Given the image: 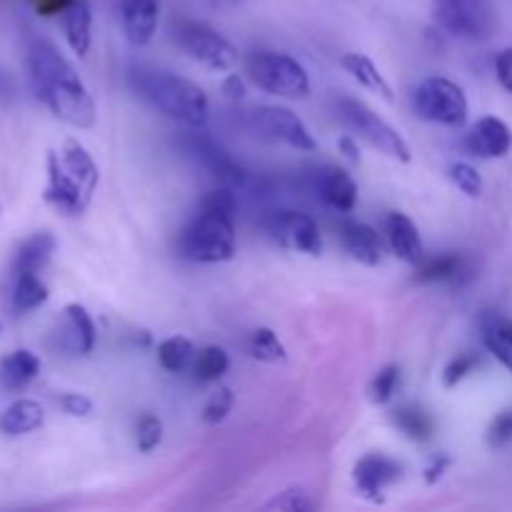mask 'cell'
Here are the masks:
<instances>
[{
  "label": "cell",
  "instance_id": "cell-1",
  "mask_svg": "<svg viewBox=\"0 0 512 512\" xmlns=\"http://www.w3.org/2000/svg\"><path fill=\"white\" fill-rule=\"evenodd\" d=\"M25 63L35 95L53 110L55 118L73 128H93L98 118L93 98L73 65L50 40L30 38Z\"/></svg>",
  "mask_w": 512,
  "mask_h": 512
},
{
  "label": "cell",
  "instance_id": "cell-2",
  "mask_svg": "<svg viewBox=\"0 0 512 512\" xmlns=\"http://www.w3.org/2000/svg\"><path fill=\"white\" fill-rule=\"evenodd\" d=\"M235 190H208L180 233V253L193 263H225L235 255Z\"/></svg>",
  "mask_w": 512,
  "mask_h": 512
},
{
  "label": "cell",
  "instance_id": "cell-3",
  "mask_svg": "<svg viewBox=\"0 0 512 512\" xmlns=\"http://www.w3.org/2000/svg\"><path fill=\"white\" fill-rule=\"evenodd\" d=\"M128 78L135 93L165 118L185 128H203L208 123V95L193 80L170 73V70L145 68V65L130 70Z\"/></svg>",
  "mask_w": 512,
  "mask_h": 512
},
{
  "label": "cell",
  "instance_id": "cell-4",
  "mask_svg": "<svg viewBox=\"0 0 512 512\" xmlns=\"http://www.w3.org/2000/svg\"><path fill=\"white\" fill-rule=\"evenodd\" d=\"M98 165L93 155L78 143L65 140L63 148L48 155V185L45 200L65 215H80L93 200L98 188Z\"/></svg>",
  "mask_w": 512,
  "mask_h": 512
},
{
  "label": "cell",
  "instance_id": "cell-5",
  "mask_svg": "<svg viewBox=\"0 0 512 512\" xmlns=\"http://www.w3.org/2000/svg\"><path fill=\"white\" fill-rule=\"evenodd\" d=\"M335 115L350 130V135H355V140H365L370 148L380 150L398 163H410V158H413L408 140L363 100L338 98L335 100Z\"/></svg>",
  "mask_w": 512,
  "mask_h": 512
},
{
  "label": "cell",
  "instance_id": "cell-6",
  "mask_svg": "<svg viewBox=\"0 0 512 512\" xmlns=\"http://www.w3.org/2000/svg\"><path fill=\"white\" fill-rule=\"evenodd\" d=\"M245 70L253 85L278 98L303 100L310 95V75L293 55L258 50L245 60Z\"/></svg>",
  "mask_w": 512,
  "mask_h": 512
},
{
  "label": "cell",
  "instance_id": "cell-7",
  "mask_svg": "<svg viewBox=\"0 0 512 512\" xmlns=\"http://www.w3.org/2000/svg\"><path fill=\"white\" fill-rule=\"evenodd\" d=\"M413 110L418 118L428 120V123L445 125V128H463L470 105L468 95L458 83L433 75L413 90Z\"/></svg>",
  "mask_w": 512,
  "mask_h": 512
},
{
  "label": "cell",
  "instance_id": "cell-8",
  "mask_svg": "<svg viewBox=\"0 0 512 512\" xmlns=\"http://www.w3.org/2000/svg\"><path fill=\"white\" fill-rule=\"evenodd\" d=\"M173 38L188 58L205 65L208 70H215V73H228L238 65L235 45L228 38H223L218 30L210 28L208 23L190 18L175 20Z\"/></svg>",
  "mask_w": 512,
  "mask_h": 512
},
{
  "label": "cell",
  "instance_id": "cell-9",
  "mask_svg": "<svg viewBox=\"0 0 512 512\" xmlns=\"http://www.w3.org/2000/svg\"><path fill=\"white\" fill-rule=\"evenodd\" d=\"M435 23L458 40L480 43L498 25L493 0H433Z\"/></svg>",
  "mask_w": 512,
  "mask_h": 512
},
{
  "label": "cell",
  "instance_id": "cell-10",
  "mask_svg": "<svg viewBox=\"0 0 512 512\" xmlns=\"http://www.w3.org/2000/svg\"><path fill=\"white\" fill-rule=\"evenodd\" d=\"M245 123L258 138L270 140V143L288 145V148L300 150V153H313L318 148L308 125L283 105H255L245 110Z\"/></svg>",
  "mask_w": 512,
  "mask_h": 512
},
{
  "label": "cell",
  "instance_id": "cell-11",
  "mask_svg": "<svg viewBox=\"0 0 512 512\" xmlns=\"http://www.w3.org/2000/svg\"><path fill=\"white\" fill-rule=\"evenodd\" d=\"M260 228L273 243L283 245L293 253L313 255V258L323 253V235H320L318 223L310 215L298 213V210H268L260 218Z\"/></svg>",
  "mask_w": 512,
  "mask_h": 512
},
{
  "label": "cell",
  "instance_id": "cell-12",
  "mask_svg": "<svg viewBox=\"0 0 512 512\" xmlns=\"http://www.w3.org/2000/svg\"><path fill=\"white\" fill-rule=\"evenodd\" d=\"M190 130H193V135H190V150H193V153L200 158V163H203L205 168L220 180V185L235 190V193H238V190H248L250 183H253L248 170L240 168V165L225 153L223 145L215 143V140L208 138L205 133H198L200 128H190Z\"/></svg>",
  "mask_w": 512,
  "mask_h": 512
},
{
  "label": "cell",
  "instance_id": "cell-13",
  "mask_svg": "<svg viewBox=\"0 0 512 512\" xmlns=\"http://www.w3.org/2000/svg\"><path fill=\"white\" fill-rule=\"evenodd\" d=\"M403 478V465L383 453H368L355 463L353 480L358 493L370 503H383L385 490Z\"/></svg>",
  "mask_w": 512,
  "mask_h": 512
},
{
  "label": "cell",
  "instance_id": "cell-14",
  "mask_svg": "<svg viewBox=\"0 0 512 512\" xmlns=\"http://www.w3.org/2000/svg\"><path fill=\"white\" fill-rule=\"evenodd\" d=\"M310 185H313V193L338 213H353L355 205H358V183L348 170L323 165V168L313 170Z\"/></svg>",
  "mask_w": 512,
  "mask_h": 512
},
{
  "label": "cell",
  "instance_id": "cell-15",
  "mask_svg": "<svg viewBox=\"0 0 512 512\" xmlns=\"http://www.w3.org/2000/svg\"><path fill=\"white\" fill-rule=\"evenodd\" d=\"M465 150L475 158L498 160L512 150V130L498 115H485L470 128V133L463 140Z\"/></svg>",
  "mask_w": 512,
  "mask_h": 512
},
{
  "label": "cell",
  "instance_id": "cell-16",
  "mask_svg": "<svg viewBox=\"0 0 512 512\" xmlns=\"http://www.w3.org/2000/svg\"><path fill=\"white\" fill-rule=\"evenodd\" d=\"M163 0H118V13L128 43L148 45L158 30Z\"/></svg>",
  "mask_w": 512,
  "mask_h": 512
},
{
  "label": "cell",
  "instance_id": "cell-17",
  "mask_svg": "<svg viewBox=\"0 0 512 512\" xmlns=\"http://www.w3.org/2000/svg\"><path fill=\"white\" fill-rule=\"evenodd\" d=\"M475 275L473 263L465 258L463 253H443L428 258L425 255L418 265H415V283H448V285H465Z\"/></svg>",
  "mask_w": 512,
  "mask_h": 512
},
{
  "label": "cell",
  "instance_id": "cell-18",
  "mask_svg": "<svg viewBox=\"0 0 512 512\" xmlns=\"http://www.w3.org/2000/svg\"><path fill=\"white\" fill-rule=\"evenodd\" d=\"M385 240L393 255L410 265H418L425 258V245L418 233V225L403 213H390L385 218Z\"/></svg>",
  "mask_w": 512,
  "mask_h": 512
},
{
  "label": "cell",
  "instance_id": "cell-19",
  "mask_svg": "<svg viewBox=\"0 0 512 512\" xmlns=\"http://www.w3.org/2000/svg\"><path fill=\"white\" fill-rule=\"evenodd\" d=\"M340 240H343L345 253L353 260H358V263L370 265V268L383 263V240H380V235L370 225L360 223V220H345L340 225Z\"/></svg>",
  "mask_w": 512,
  "mask_h": 512
},
{
  "label": "cell",
  "instance_id": "cell-20",
  "mask_svg": "<svg viewBox=\"0 0 512 512\" xmlns=\"http://www.w3.org/2000/svg\"><path fill=\"white\" fill-rule=\"evenodd\" d=\"M480 338L488 353L512 375V318L498 310H483Z\"/></svg>",
  "mask_w": 512,
  "mask_h": 512
},
{
  "label": "cell",
  "instance_id": "cell-21",
  "mask_svg": "<svg viewBox=\"0 0 512 512\" xmlns=\"http://www.w3.org/2000/svg\"><path fill=\"white\" fill-rule=\"evenodd\" d=\"M53 253H55V235L48 233V230L33 233L28 240L20 243L18 250H15L13 275L40 273V270L50 263Z\"/></svg>",
  "mask_w": 512,
  "mask_h": 512
},
{
  "label": "cell",
  "instance_id": "cell-22",
  "mask_svg": "<svg viewBox=\"0 0 512 512\" xmlns=\"http://www.w3.org/2000/svg\"><path fill=\"white\" fill-rule=\"evenodd\" d=\"M63 30L73 53L85 55L93 43V13L85 0H70L63 13Z\"/></svg>",
  "mask_w": 512,
  "mask_h": 512
},
{
  "label": "cell",
  "instance_id": "cell-23",
  "mask_svg": "<svg viewBox=\"0 0 512 512\" xmlns=\"http://www.w3.org/2000/svg\"><path fill=\"white\" fill-rule=\"evenodd\" d=\"M45 420V410L38 400H15L8 408L0 413V433L18 438V435H28L38 430Z\"/></svg>",
  "mask_w": 512,
  "mask_h": 512
},
{
  "label": "cell",
  "instance_id": "cell-24",
  "mask_svg": "<svg viewBox=\"0 0 512 512\" xmlns=\"http://www.w3.org/2000/svg\"><path fill=\"white\" fill-rule=\"evenodd\" d=\"M40 373L38 355L30 350H13L0 360V383L5 390H23L25 385L33 383Z\"/></svg>",
  "mask_w": 512,
  "mask_h": 512
},
{
  "label": "cell",
  "instance_id": "cell-25",
  "mask_svg": "<svg viewBox=\"0 0 512 512\" xmlns=\"http://www.w3.org/2000/svg\"><path fill=\"white\" fill-rule=\"evenodd\" d=\"M393 425L413 443H428L435 433V420L420 405H400L393 410Z\"/></svg>",
  "mask_w": 512,
  "mask_h": 512
},
{
  "label": "cell",
  "instance_id": "cell-26",
  "mask_svg": "<svg viewBox=\"0 0 512 512\" xmlns=\"http://www.w3.org/2000/svg\"><path fill=\"white\" fill-rule=\"evenodd\" d=\"M340 65H343V68L348 70V73L353 75V78L358 80L363 88H368V90H373V93L383 95L385 100H393V88H390V83L385 80V75L380 73L378 65H375L373 60L368 58V55L345 53L343 60H340Z\"/></svg>",
  "mask_w": 512,
  "mask_h": 512
},
{
  "label": "cell",
  "instance_id": "cell-27",
  "mask_svg": "<svg viewBox=\"0 0 512 512\" xmlns=\"http://www.w3.org/2000/svg\"><path fill=\"white\" fill-rule=\"evenodd\" d=\"M48 285L43 283L40 273L13 275V290H10V305L15 313H30L48 300Z\"/></svg>",
  "mask_w": 512,
  "mask_h": 512
},
{
  "label": "cell",
  "instance_id": "cell-28",
  "mask_svg": "<svg viewBox=\"0 0 512 512\" xmlns=\"http://www.w3.org/2000/svg\"><path fill=\"white\" fill-rule=\"evenodd\" d=\"M65 320L70 325V333H73V345L78 353L88 355L93 353L95 340H98V330H95L93 318H90L88 310L78 303H70L65 308Z\"/></svg>",
  "mask_w": 512,
  "mask_h": 512
},
{
  "label": "cell",
  "instance_id": "cell-29",
  "mask_svg": "<svg viewBox=\"0 0 512 512\" xmlns=\"http://www.w3.org/2000/svg\"><path fill=\"white\" fill-rule=\"evenodd\" d=\"M228 368V353L223 348H218V345H208V348L198 350L193 358V365H190L195 380H200V383H215V380H220L228 373Z\"/></svg>",
  "mask_w": 512,
  "mask_h": 512
},
{
  "label": "cell",
  "instance_id": "cell-30",
  "mask_svg": "<svg viewBox=\"0 0 512 512\" xmlns=\"http://www.w3.org/2000/svg\"><path fill=\"white\" fill-rule=\"evenodd\" d=\"M195 345L183 335H173V338L163 340L158 345V360L168 373H183L193 365Z\"/></svg>",
  "mask_w": 512,
  "mask_h": 512
},
{
  "label": "cell",
  "instance_id": "cell-31",
  "mask_svg": "<svg viewBox=\"0 0 512 512\" xmlns=\"http://www.w3.org/2000/svg\"><path fill=\"white\" fill-rule=\"evenodd\" d=\"M248 348L250 355L255 360H263V363H283L288 358L285 345L280 343V338L270 328H255L253 335H250Z\"/></svg>",
  "mask_w": 512,
  "mask_h": 512
},
{
  "label": "cell",
  "instance_id": "cell-32",
  "mask_svg": "<svg viewBox=\"0 0 512 512\" xmlns=\"http://www.w3.org/2000/svg\"><path fill=\"white\" fill-rule=\"evenodd\" d=\"M400 383V368L398 365H385L378 375L373 378L368 388V398L373 400L375 405H385L393 400L395 390H398Z\"/></svg>",
  "mask_w": 512,
  "mask_h": 512
},
{
  "label": "cell",
  "instance_id": "cell-33",
  "mask_svg": "<svg viewBox=\"0 0 512 512\" xmlns=\"http://www.w3.org/2000/svg\"><path fill=\"white\" fill-rule=\"evenodd\" d=\"M450 180L455 183V188L463 190L468 198H480L483 193V175L473 168L470 163H453L448 168Z\"/></svg>",
  "mask_w": 512,
  "mask_h": 512
},
{
  "label": "cell",
  "instance_id": "cell-34",
  "mask_svg": "<svg viewBox=\"0 0 512 512\" xmlns=\"http://www.w3.org/2000/svg\"><path fill=\"white\" fill-rule=\"evenodd\" d=\"M233 405H235L233 390L230 388L213 390L208 398V403H205V408H203V420L208 425L223 423V420L230 415V410H233Z\"/></svg>",
  "mask_w": 512,
  "mask_h": 512
},
{
  "label": "cell",
  "instance_id": "cell-35",
  "mask_svg": "<svg viewBox=\"0 0 512 512\" xmlns=\"http://www.w3.org/2000/svg\"><path fill=\"white\" fill-rule=\"evenodd\" d=\"M163 443V420L155 415H143L135 430V445L140 453H153L158 445Z\"/></svg>",
  "mask_w": 512,
  "mask_h": 512
},
{
  "label": "cell",
  "instance_id": "cell-36",
  "mask_svg": "<svg viewBox=\"0 0 512 512\" xmlns=\"http://www.w3.org/2000/svg\"><path fill=\"white\" fill-rule=\"evenodd\" d=\"M480 365V358L475 353H460L445 365L443 370V385L445 388H455L458 383H463L470 373H475V368Z\"/></svg>",
  "mask_w": 512,
  "mask_h": 512
},
{
  "label": "cell",
  "instance_id": "cell-37",
  "mask_svg": "<svg viewBox=\"0 0 512 512\" xmlns=\"http://www.w3.org/2000/svg\"><path fill=\"white\" fill-rule=\"evenodd\" d=\"M265 510H288V512H305L313 510V500L305 490L300 488H290L285 493L275 495L270 503H265Z\"/></svg>",
  "mask_w": 512,
  "mask_h": 512
},
{
  "label": "cell",
  "instance_id": "cell-38",
  "mask_svg": "<svg viewBox=\"0 0 512 512\" xmlns=\"http://www.w3.org/2000/svg\"><path fill=\"white\" fill-rule=\"evenodd\" d=\"M512 443V410H503L493 418L488 428V445L490 448H505Z\"/></svg>",
  "mask_w": 512,
  "mask_h": 512
},
{
  "label": "cell",
  "instance_id": "cell-39",
  "mask_svg": "<svg viewBox=\"0 0 512 512\" xmlns=\"http://www.w3.org/2000/svg\"><path fill=\"white\" fill-rule=\"evenodd\" d=\"M60 408H63V413L73 415V418H85V415L93 413V403H90V398H85V395L80 393H65L58 398Z\"/></svg>",
  "mask_w": 512,
  "mask_h": 512
},
{
  "label": "cell",
  "instance_id": "cell-40",
  "mask_svg": "<svg viewBox=\"0 0 512 512\" xmlns=\"http://www.w3.org/2000/svg\"><path fill=\"white\" fill-rule=\"evenodd\" d=\"M495 75H498L500 85L512 95V48L500 50L495 58Z\"/></svg>",
  "mask_w": 512,
  "mask_h": 512
},
{
  "label": "cell",
  "instance_id": "cell-41",
  "mask_svg": "<svg viewBox=\"0 0 512 512\" xmlns=\"http://www.w3.org/2000/svg\"><path fill=\"white\" fill-rule=\"evenodd\" d=\"M450 463H453V460H450V455H445V453L433 455L428 463V468H425V483L428 485L438 483V480L445 475V470L450 468Z\"/></svg>",
  "mask_w": 512,
  "mask_h": 512
},
{
  "label": "cell",
  "instance_id": "cell-42",
  "mask_svg": "<svg viewBox=\"0 0 512 512\" xmlns=\"http://www.w3.org/2000/svg\"><path fill=\"white\" fill-rule=\"evenodd\" d=\"M223 93L228 95V98H233V100L243 98V93H245L243 80H240L238 75H228V78H225V83H223Z\"/></svg>",
  "mask_w": 512,
  "mask_h": 512
},
{
  "label": "cell",
  "instance_id": "cell-43",
  "mask_svg": "<svg viewBox=\"0 0 512 512\" xmlns=\"http://www.w3.org/2000/svg\"><path fill=\"white\" fill-rule=\"evenodd\" d=\"M338 145H340V148H343L345 158H350V160H355V163H358V160H360V150H358V145H355V135H343Z\"/></svg>",
  "mask_w": 512,
  "mask_h": 512
},
{
  "label": "cell",
  "instance_id": "cell-44",
  "mask_svg": "<svg viewBox=\"0 0 512 512\" xmlns=\"http://www.w3.org/2000/svg\"><path fill=\"white\" fill-rule=\"evenodd\" d=\"M0 335H3V325H0Z\"/></svg>",
  "mask_w": 512,
  "mask_h": 512
}]
</instances>
